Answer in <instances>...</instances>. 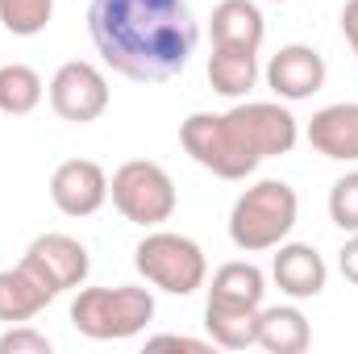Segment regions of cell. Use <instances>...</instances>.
<instances>
[{"label": "cell", "mask_w": 358, "mask_h": 354, "mask_svg": "<svg viewBox=\"0 0 358 354\" xmlns=\"http://www.w3.org/2000/svg\"><path fill=\"white\" fill-rule=\"evenodd\" d=\"M271 279L283 296L292 300H313L325 292V279H329V267L317 255V246L308 242H279L275 246V259H271Z\"/></svg>", "instance_id": "4fadbf2b"}, {"label": "cell", "mask_w": 358, "mask_h": 354, "mask_svg": "<svg viewBox=\"0 0 358 354\" xmlns=\"http://www.w3.org/2000/svg\"><path fill=\"white\" fill-rule=\"evenodd\" d=\"M50 351H55V342H50L46 334L29 330L25 321H21V325H8V330L0 334V354H50Z\"/></svg>", "instance_id": "7402d4cb"}, {"label": "cell", "mask_w": 358, "mask_h": 354, "mask_svg": "<svg viewBox=\"0 0 358 354\" xmlns=\"http://www.w3.org/2000/svg\"><path fill=\"white\" fill-rule=\"evenodd\" d=\"M179 142H183V150L204 171H213V176H221V179H246L259 167V159L229 129L225 113H192L179 125Z\"/></svg>", "instance_id": "8992f818"}, {"label": "cell", "mask_w": 358, "mask_h": 354, "mask_svg": "<svg viewBox=\"0 0 358 354\" xmlns=\"http://www.w3.org/2000/svg\"><path fill=\"white\" fill-rule=\"evenodd\" d=\"M313 342V325L296 304L259 309V346L267 354H304Z\"/></svg>", "instance_id": "2e32d148"}, {"label": "cell", "mask_w": 358, "mask_h": 354, "mask_svg": "<svg viewBox=\"0 0 358 354\" xmlns=\"http://www.w3.org/2000/svg\"><path fill=\"white\" fill-rule=\"evenodd\" d=\"M338 271H342V275L358 288V234H350V238H346V246L338 250Z\"/></svg>", "instance_id": "cb8c5ba5"}, {"label": "cell", "mask_w": 358, "mask_h": 354, "mask_svg": "<svg viewBox=\"0 0 358 354\" xmlns=\"http://www.w3.org/2000/svg\"><path fill=\"white\" fill-rule=\"evenodd\" d=\"M329 221L342 234H358V171H346L329 187Z\"/></svg>", "instance_id": "44dd1931"}, {"label": "cell", "mask_w": 358, "mask_h": 354, "mask_svg": "<svg viewBox=\"0 0 358 354\" xmlns=\"http://www.w3.org/2000/svg\"><path fill=\"white\" fill-rule=\"evenodd\" d=\"M213 46H225V50H255L263 46L267 38V21L259 13L255 0H221L213 8Z\"/></svg>", "instance_id": "9a60e30c"}, {"label": "cell", "mask_w": 358, "mask_h": 354, "mask_svg": "<svg viewBox=\"0 0 358 354\" xmlns=\"http://www.w3.org/2000/svg\"><path fill=\"white\" fill-rule=\"evenodd\" d=\"M208 84H213V92H221L225 100L250 96V88L259 84V55L255 50L213 46V55H208Z\"/></svg>", "instance_id": "ac0fdd59"}, {"label": "cell", "mask_w": 358, "mask_h": 354, "mask_svg": "<svg viewBox=\"0 0 358 354\" xmlns=\"http://www.w3.org/2000/svg\"><path fill=\"white\" fill-rule=\"evenodd\" d=\"M225 121L259 163L275 155H292V146L300 142V125L292 108H283L279 100H242L225 113Z\"/></svg>", "instance_id": "52a82bcc"}, {"label": "cell", "mask_w": 358, "mask_h": 354, "mask_svg": "<svg viewBox=\"0 0 358 354\" xmlns=\"http://www.w3.org/2000/svg\"><path fill=\"white\" fill-rule=\"evenodd\" d=\"M108 196L117 204V213L142 229H155L163 221H171L179 196H176V179L167 176V167L150 163V159H129L121 163L113 179H108Z\"/></svg>", "instance_id": "5b68a950"}, {"label": "cell", "mask_w": 358, "mask_h": 354, "mask_svg": "<svg viewBox=\"0 0 358 354\" xmlns=\"http://www.w3.org/2000/svg\"><path fill=\"white\" fill-rule=\"evenodd\" d=\"M300 217V196L287 179H259L255 187H246L234 200L229 213V242L246 255H263L275 250L279 242H287V234L296 229Z\"/></svg>", "instance_id": "7a4b0ae2"}, {"label": "cell", "mask_w": 358, "mask_h": 354, "mask_svg": "<svg viewBox=\"0 0 358 354\" xmlns=\"http://www.w3.org/2000/svg\"><path fill=\"white\" fill-rule=\"evenodd\" d=\"M342 34H346V42L358 59V0H346V8H342Z\"/></svg>", "instance_id": "d4e9b609"}, {"label": "cell", "mask_w": 358, "mask_h": 354, "mask_svg": "<svg viewBox=\"0 0 358 354\" xmlns=\"http://www.w3.org/2000/svg\"><path fill=\"white\" fill-rule=\"evenodd\" d=\"M325 76H329L325 59L313 46H304V42L279 46V55H271V63H267V88L279 100H292V104L317 96L325 88Z\"/></svg>", "instance_id": "8fae6325"}, {"label": "cell", "mask_w": 358, "mask_h": 354, "mask_svg": "<svg viewBox=\"0 0 358 354\" xmlns=\"http://www.w3.org/2000/svg\"><path fill=\"white\" fill-rule=\"evenodd\" d=\"M50 108L71 121V125H88L96 117H104L108 108V80L100 67H92L84 59H71L55 71L50 80Z\"/></svg>", "instance_id": "9c48e42d"}, {"label": "cell", "mask_w": 358, "mask_h": 354, "mask_svg": "<svg viewBox=\"0 0 358 354\" xmlns=\"http://www.w3.org/2000/svg\"><path fill=\"white\" fill-rule=\"evenodd\" d=\"M146 346H150V351H163V346H171V351L204 354V351H213V338H208V342H200V338H183V334H159V338H150Z\"/></svg>", "instance_id": "603a6c76"}, {"label": "cell", "mask_w": 358, "mask_h": 354, "mask_svg": "<svg viewBox=\"0 0 358 354\" xmlns=\"http://www.w3.org/2000/svg\"><path fill=\"white\" fill-rule=\"evenodd\" d=\"M55 0H0V25L17 38H34L46 29Z\"/></svg>", "instance_id": "ffe728a7"}, {"label": "cell", "mask_w": 358, "mask_h": 354, "mask_svg": "<svg viewBox=\"0 0 358 354\" xmlns=\"http://www.w3.org/2000/svg\"><path fill=\"white\" fill-rule=\"evenodd\" d=\"M50 300H55V296H50L21 263L8 267V271H0V321H4V325H21V321L38 317Z\"/></svg>", "instance_id": "e0dca14e"}, {"label": "cell", "mask_w": 358, "mask_h": 354, "mask_svg": "<svg viewBox=\"0 0 358 354\" xmlns=\"http://www.w3.org/2000/svg\"><path fill=\"white\" fill-rule=\"evenodd\" d=\"M42 92H46V84L34 67H25V63H4L0 67V113L25 117L42 104Z\"/></svg>", "instance_id": "d6986e66"}, {"label": "cell", "mask_w": 358, "mask_h": 354, "mask_svg": "<svg viewBox=\"0 0 358 354\" xmlns=\"http://www.w3.org/2000/svg\"><path fill=\"white\" fill-rule=\"evenodd\" d=\"M308 146L334 163H358V104H325L321 113H313L308 129H304Z\"/></svg>", "instance_id": "5bb4252c"}, {"label": "cell", "mask_w": 358, "mask_h": 354, "mask_svg": "<svg viewBox=\"0 0 358 354\" xmlns=\"http://www.w3.org/2000/svg\"><path fill=\"white\" fill-rule=\"evenodd\" d=\"M88 34L96 55L134 84L179 76L200 42L187 0H92Z\"/></svg>", "instance_id": "6da1fadb"}, {"label": "cell", "mask_w": 358, "mask_h": 354, "mask_svg": "<svg viewBox=\"0 0 358 354\" xmlns=\"http://www.w3.org/2000/svg\"><path fill=\"white\" fill-rule=\"evenodd\" d=\"M134 267L146 283H155L167 296H192L208 279V259L204 250L171 229H155L134 246Z\"/></svg>", "instance_id": "277c9868"}, {"label": "cell", "mask_w": 358, "mask_h": 354, "mask_svg": "<svg viewBox=\"0 0 358 354\" xmlns=\"http://www.w3.org/2000/svg\"><path fill=\"white\" fill-rule=\"evenodd\" d=\"M155 321V296L146 288H80L71 300V325L92 342H125L138 338Z\"/></svg>", "instance_id": "3957f363"}, {"label": "cell", "mask_w": 358, "mask_h": 354, "mask_svg": "<svg viewBox=\"0 0 358 354\" xmlns=\"http://www.w3.org/2000/svg\"><path fill=\"white\" fill-rule=\"evenodd\" d=\"M275 4H283V0H275Z\"/></svg>", "instance_id": "484cf974"}, {"label": "cell", "mask_w": 358, "mask_h": 354, "mask_svg": "<svg viewBox=\"0 0 358 354\" xmlns=\"http://www.w3.org/2000/svg\"><path fill=\"white\" fill-rule=\"evenodd\" d=\"M263 296H267V275H263L255 263H246V259H234V263H225V267L213 271L204 313L250 317V313L263 309Z\"/></svg>", "instance_id": "7c38bea8"}, {"label": "cell", "mask_w": 358, "mask_h": 354, "mask_svg": "<svg viewBox=\"0 0 358 354\" xmlns=\"http://www.w3.org/2000/svg\"><path fill=\"white\" fill-rule=\"evenodd\" d=\"M50 200L63 217H92L108 200V176L92 159H67L50 176Z\"/></svg>", "instance_id": "30bf717a"}, {"label": "cell", "mask_w": 358, "mask_h": 354, "mask_svg": "<svg viewBox=\"0 0 358 354\" xmlns=\"http://www.w3.org/2000/svg\"><path fill=\"white\" fill-rule=\"evenodd\" d=\"M21 267L50 292V296H63V292H76L84 288L92 271V259H88V246L71 234H42L25 246L21 255Z\"/></svg>", "instance_id": "ba28073f"}]
</instances>
